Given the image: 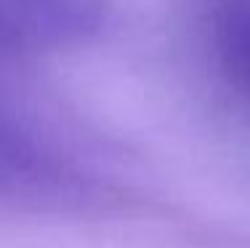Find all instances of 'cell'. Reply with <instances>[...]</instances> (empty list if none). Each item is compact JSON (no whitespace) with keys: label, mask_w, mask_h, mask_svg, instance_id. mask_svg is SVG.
Here are the masks:
<instances>
[{"label":"cell","mask_w":250,"mask_h":248,"mask_svg":"<svg viewBox=\"0 0 250 248\" xmlns=\"http://www.w3.org/2000/svg\"><path fill=\"white\" fill-rule=\"evenodd\" d=\"M109 22V0H0V62L85 45Z\"/></svg>","instance_id":"cell-1"},{"label":"cell","mask_w":250,"mask_h":248,"mask_svg":"<svg viewBox=\"0 0 250 248\" xmlns=\"http://www.w3.org/2000/svg\"><path fill=\"white\" fill-rule=\"evenodd\" d=\"M213 48L224 78L250 99V0H218L213 8Z\"/></svg>","instance_id":"cell-2"}]
</instances>
